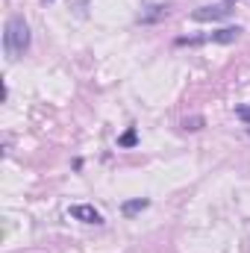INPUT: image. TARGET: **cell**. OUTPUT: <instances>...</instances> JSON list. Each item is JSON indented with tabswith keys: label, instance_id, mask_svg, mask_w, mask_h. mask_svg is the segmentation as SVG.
Segmentation results:
<instances>
[{
	"label": "cell",
	"instance_id": "6da1fadb",
	"mask_svg": "<svg viewBox=\"0 0 250 253\" xmlns=\"http://www.w3.org/2000/svg\"><path fill=\"white\" fill-rule=\"evenodd\" d=\"M27 47H30V27L21 15H12L3 30V50L9 59H18L27 53Z\"/></svg>",
	"mask_w": 250,
	"mask_h": 253
},
{
	"label": "cell",
	"instance_id": "7a4b0ae2",
	"mask_svg": "<svg viewBox=\"0 0 250 253\" xmlns=\"http://www.w3.org/2000/svg\"><path fill=\"white\" fill-rule=\"evenodd\" d=\"M230 15H233V9H230L227 3H221V6H200V9L191 12V21L206 24V21H224V18H230Z\"/></svg>",
	"mask_w": 250,
	"mask_h": 253
},
{
	"label": "cell",
	"instance_id": "3957f363",
	"mask_svg": "<svg viewBox=\"0 0 250 253\" xmlns=\"http://www.w3.org/2000/svg\"><path fill=\"white\" fill-rule=\"evenodd\" d=\"M71 218H77V221H83V224H103V215H100L94 206H88V203L71 206Z\"/></svg>",
	"mask_w": 250,
	"mask_h": 253
},
{
	"label": "cell",
	"instance_id": "277c9868",
	"mask_svg": "<svg viewBox=\"0 0 250 253\" xmlns=\"http://www.w3.org/2000/svg\"><path fill=\"white\" fill-rule=\"evenodd\" d=\"M242 33H245L242 27H224V30H218V33H209L206 42H215V44H233V42H239Z\"/></svg>",
	"mask_w": 250,
	"mask_h": 253
},
{
	"label": "cell",
	"instance_id": "5b68a950",
	"mask_svg": "<svg viewBox=\"0 0 250 253\" xmlns=\"http://www.w3.org/2000/svg\"><path fill=\"white\" fill-rule=\"evenodd\" d=\"M147 206H150V200H147V197H132V200H126V203H121V212H124L126 218H132V215L144 212Z\"/></svg>",
	"mask_w": 250,
	"mask_h": 253
},
{
	"label": "cell",
	"instance_id": "8992f818",
	"mask_svg": "<svg viewBox=\"0 0 250 253\" xmlns=\"http://www.w3.org/2000/svg\"><path fill=\"white\" fill-rule=\"evenodd\" d=\"M165 15H168V6H147V9L138 15V21H141V24H153V21L165 18Z\"/></svg>",
	"mask_w": 250,
	"mask_h": 253
},
{
	"label": "cell",
	"instance_id": "52a82bcc",
	"mask_svg": "<svg viewBox=\"0 0 250 253\" xmlns=\"http://www.w3.org/2000/svg\"><path fill=\"white\" fill-rule=\"evenodd\" d=\"M138 144V132L135 129H126L124 135L118 138V147H135Z\"/></svg>",
	"mask_w": 250,
	"mask_h": 253
},
{
	"label": "cell",
	"instance_id": "ba28073f",
	"mask_svg": "<svg viewBox=\"0 0 250 253\" xmlns=\"http://www.w3.org/2000/svg\"><path fill=\"white\" fill-rule=\"evenodd\" d=\"M203 124H206V121H203L200 115H191V118H186V121H183V129H191V132H197V129H203Z\"/></svg>",
	"mask_w": 250,
	"mask_h": 253
},
{
	"label": "cell",
	"instance_id": "9c48e42d",
	"mask_svg": "<svg viewBox=\"0 0 250 253\" xmlns=\"http://www.w3.org/2000/svg\"><path fill=\"white\" fill-rule=\"evenodd\" d=\"M236 115H239L245 124H250V106H239V109H236Z\"/></svg>",
	"mask_w": 250,
	"mask_h": 253
},
{
	"label": "cell",
	"instance_id": "30bf717a",
	"mask_svg": "<svg viewBox=\"0 0 250 253\" xmlns=\"http://www.w3.org/2000/svg\"><path fill=\"white\" fill-rule=\"evenodd\" d=\"M44 3H47V0H44Z\"/></svg>",
	"mask_w": 250,
	"mask_h": 253
}]
</instances>
